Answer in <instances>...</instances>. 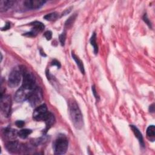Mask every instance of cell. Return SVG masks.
Masks as SVG:
<instances>
[{
  "label": "cell",
  "instance_id": "obj_1",
  "mask_svg": "<svg viewBox=\"0 0 155 155\" xmlns=\"http://www.w3.org/2000/svg\"><path fill=\"white\" fill-rule=\"evenodd\" d=\"M69 113L70 119L74 127L77 129H81L84 125L83 117L79 107L75 101L70 102Z\"/></svg>",
  "mask_w": 155,
  "mask_h": 155
},
{
  "label": "cell",
  "instance_id": "obj_2",
  "mask_svg": "<svg viewBox=\"0 0 155 155\" xmlns=\"http://www.w3.org/2000/svg\"><path fill=\"white\" fill-rule=\"evenodd\" d=\"M68 147V141L64 136H59L53 144L54 153L55 154H64L66 153Z\"/></svg>",
  "mask_w": 155,
  "mask_h": 155
},
{
  "label": "cell",
  "instance_id": "obj_3",
  "mask_svg": "<svg viewBox=\"0 0 155 155\" xmlns=\"http://www.w3.org/2000/svg\"><path fill=\"white\" fill-rule=\"evenodd\" d=\"M42 97V90L41 88L36 87L27 93V99L32 107H36L41 102Z\"/></svg>",
  "mask_w": 155,
  "mask_h": 155
},
{
  "label": "cell",
  "instance_id": "obj_4",
  "mask_svg": "<svg viewBox=\"0 0 155 155\" xmlns=\"http://www.w3.org/2000/svg\"><path fill=\"white\" fill-rule=\"evenodd\" d=\"M23 80L22 87L25 90H32L36 88V80L33 74L26 70H22Z\"/></svg>",
  "mask_w": 155,
  "mask_h": 155
},
{
  "label": "cell",
  "instance_id": "obj_5",
  "mask_svg": "<svg viewBox=\"0 0 155 155\" xmlns=\"http://www.w3.org/2000/svg\"><path fill=\"white\" fill-rule=\"evenodd\" d=\"M1 111L2 114L5 117H9L11 113V107L12 102L10 96L7 94H1Z\"/></svg>",
  "mask_w": 155,
  "mask_h": 155
},
{
  "label": "cell",
  "instance_id": "obj_6",
  "mask_svg": "<svg viewBox=\"0 0 155 155\" xmlns=\"http://www.w3.org/2000/svg\"><path fill=\"white\" fill-rule=\"evenodd\" d=\"M49 111L47 110V107L45 104H42L37 107L33 111V118L36 121H44L47 116Z\"/></svg>",
  "mask_w": 155,
  "mask_h": 155
},
{
  "label": "cell",
  "instance_id": "obj_7",
  "mask_svg": "<svg viewBox=\"0 0 155 155\" xmlns=\"http://www.w3.org/2000/svg\"><path fill=\"white\" fill-rule=\"evenodd\" d=\"M21 80V73L17 69L13 70L8 79V84L11 88H15L18 87Z\"/></svg>",
  "mask_w": 155,
  "mask_h": 155
},
{
  "label": "cell",
  "instance_id": "obj_8",
  "mask_svg": "<svg viewBox=\"0 0 155 155\" xmlns=\"http://www.w3.org/2000/svg\"><path fill=\"white\" fill-rule=\"evenodd\" d=\"M31 25L33 26L31 30L28 33H25L24 35L28 37H34L39 32H41L44 30L45 26L44 25L39 21H34L31 23Z\"/></svg>",
  "mask_w": 155,
  "mask_h": 155
},
{
  "label": "cell",
  "instance_id": "obj_9",
  "mask_svg": "<svg viewBox=\"0 0 155 155\" xmlns=\"http://www.w3.org/2000/svg\"><path fill=\"white\" fill-rule=\"evenodd\" d=\"M5 148L10 153H17L22 151V145L16 140H10L5 145Z\"/></svg>",
  "mask_w": 155,
  "mask_h": 155
},
{
  "label": "cell",
  "instance_id": "obj_10",
  "mask_svg": "<svg viewBox=\"0 0 155 155\" xmlns=\"http://www.w3.org/2000/svg\"><path fill=\"white\" fill-rule=\"evenodd\" d=\"M46 2L44 0H26L24 2V5L29 9H38L42 7Z\"/></svg>",
  "mask_w": 155,
  "mask_h": 155
},
{
  "label": "cell",
  "instance_id": "obj_11",
  "mask_svg": "<svg viewBox=\"0 0 155 155\" xmlns=\"http://www.w3.org/2000/svg\"><path fill=\"white\" fill-rule=\"evenodd\" d=\"M27 93L25 92V89L22 87L18 89L15 94V100L17 102H22L27 99Z\"/></svg>",
  "mask_w": 155,
  "mask_h": 155
},
{
  "label": "cell",
  "instance_id": "obj_12",
  "mask_svg": "<svg viewBox=\"0 0 155 155\" xmlns=\"http://www.w3.org/2000/svg\"><path fill=\"white\" fill-rule=\"evenodd\" d=\"M3 135L5 138L9 140V141L13 140L16 136H18V132L13 129L6 128L4 129V131H3Z\"/></svg>",
  "mask_w": 155,
  "mask_h": 155
},
{
  "label": "cell",
  "instance_id": "obj_13",
  "mask_svg": "<svg viewBox=\"0 0 155 155\" xmlns=\"http://www.w3.org/2000/svg\"><path fill=\"white\" fill-rule=\"evenodd\" d=\"M14 4V1L12 0H1L0 1V11L1 12H5L10 8Z\"/></svg>",
  "mask_w": 155,
  "mask_h": 155
},
{
  "label": "cell",
  "instance_id": "obj_14",
  "mask_svg": "<svg viewBox=\"0 0 155 155\" xmlns=\"http://www.w3.org/2000/svg\"><path fill=\"white\" fill-rule=\"evenodd\" d=\"M130 128H131L132 131H133L135 136L137 137V139L139 140V143L140 144V145L143 147L144 145H145V143H144V141H143V136H142V133H140V131H139V130L134 125H130Z\"/></svg>",
  "mask_w": 155,
  "mask_h": 155
},
{
  "label": "cell",
  "instance_id": "obj_15",
  "mask_svg": "<svg viewBox=\"0 0 155 155\" xmlns=\"http://www.w3.org/2000/svg\"><path fill=\"white\" fill-rule=\"evenodd\" d=\"M45 122V125H46V127H45V131H47V130H48L54 124V121H55V119H54V115L49 112L47 116L46 117L45 119L44 120Z\"/></svg>",
  "mask_w": 155,
  "mask_h": 155
},
{
  "label": "cell",
  "instance_id": "obj_16",
  "mask_svg": "<svg viewBox=\"0 0 155 155\" xmlns=\"http://www.w3.org/2000/svg\"><path fill=\"white\" fill-rule=\"evenodd\" d=\"M147 136L148 139L153 142L155 139V127L152 125H150L147 129Z\"/></svg>",
  "mask_w": 155,
  "mask_h": 155
},
{
  "label": "cell",
  "instance_id": "obj_17",
  "mask_svg": "<svg viewBox=\"0 0 155 155\" xmlns=\"http://www.w3.org/2000/svg\"><path fill=\"white\" fill-rule=\"evenodd\" d=\"M71 56H72L73 59L74 60V61L76 62V63L77 65L78 66V67H79L80 71H81V73H83V74H84V73H85V70H84V64H83L82 61L79 58L78 56H76L74 53H73V52H72V53H71Z\"/></svg>",
  "mask_w": 155,
  "mask_h": 155
},
{
  "label": "cell",
  "instance_id": "obj_18",
  "mask_svg": "<svg viewBox=\"0 0 155 155\" xmlns=\"http://www.w3.org/2000/svg\"><path fill=\"white\" fill-rule=\"evenodd\" d=\"M90 44L93 47V49H94V53L95 54H97L98 52V46L97 44V42H96V35L95 32H94L90 38Z\"/></svg>",
  "mask_w": 155,
  "mask_h": 155
},
{
  "label": "cell",
  "instance_id": "obj_19",
  "mask_svg": "<svg viewBox=\"0 0 155 155\" xmlns=\"http://www.w3.org/2000/svg\"><path fill=\"white\" fill-rule=\"evenodd\" d=\"M31 132L32 131L30 129H22L18 132V136L21 139H26Z\"/></svg>",
  "mask_w": 155,
  "mask_h": 155
},
{
  "label": "cell",
  "instance_id": "obj_20",
  "mask_svg": "<svg viewBox=\"0 0 155 155\" xmlns=\"http://www.w3.org/2000/svg\"><path fill=\"white\" fill-rule=\"evenodd\" d=\"M59 18V14L57 12H53L47 14L44 16V18L47 21H53L56 20Z\"/></svg>",
  "mask_w": 155,
  "mask_h": 155
},
{
  "label": "cell",
  "instance_id": "obj_21",
  "mask_svg": "<svg viewBox=\"0 0 155 155\" xmlns=\"http://www.w3.org/2000/svg\"><path fill=\"white\" fill-rule=\"evenodd\" d=\"M76 18V14H74L72 16H71L66 21V22L65 23V28H70L73 25V23H74V22L75 21Z\"/></svg>",
  "mask_w": 155,
  "mask_h": 155
},
{
  "label": "cell",
  "instance_id": "obj_22",
  "mask_svg": "<svg viewBox=\"0 0 155 155\" xmlns=\"http://www.w3.org/2000/svg\"><path fill=\"white\" fill-rule=\"evenodd\" d=\"M66 39V33L64 31L59 35V41L62 45H64Z\"/></svg>",
  "mask_w": 155,
  "mask_h": 155
},
{
  "label": "cell",
  "instance_id": "obj_23",
  "mask_svg": "<svg viewBox=\"0 0 155 155\" xmlns=\"http://www.w3.org/2000/svg\"><path fill=\"white\" fill-rule=\"evenodd\" d=\"M44 35L45 38L47 39V40H48V41L50 40V39H51V38H52V33H51V31H50V30L46 31L44 33Z\"/></svg>",
  "mask_w": 155,
  "mask_h": 155
},
{
  "label": "cell",
  "instance_id": "obj_24",
  "mask_svg": "<svg viewBox=\"0 0 155 155\" xmlns=\"http://www.w3.org/2000/svg\"><path fill=\"white\" fill-rule=\"evenodd\" d=\"M91 90H92V92H93V94L94 97H95L96 99L99 100V96L97 95V91H96V88H95L94 85H93V86L91 87Z\"/></svg>",
  "mask_w": 155,
  "mask_h": 155
},
{
  "label": "cell",
  "instance_id": "obj_25",
  "mask_svg": "<svg viewBox=\"0 0 155 155\" xmlns=\"http://www.w3.org/2000/svg\"><path fill=\"white\" fill-rule=\"evenodd\" d=\"M16 125L18 127H19V128H21L24 125H25V122L23 121V120H17L15 123Z\"/></svg>",
  "mask_w": 155,
  "mask_h": 155
},
{
  "label": "cell",
  "instance_id": "obj_26",
  "mask_svg": "<svg viewBox=\"0 0 155 155\" xmlns=\"http://www.w3.org/2000/svg\"><path fill=\"white\" fill-rule=\"evenodd\" d=\"M143 21L147 24V25H148V26L151 27V22H150V21H149V19H148V17H147V15L146 14L144 15V16H143Z\"/></svg>",
  "mask_w": 155,
  "mask_h": 155
},
{
  "label": "cell",
  "instance_id": "obj_27",
  "mask_svg": "<svg viewBox=\"0 0 155 155\" xmlns=\"http://www.w3.org/2000/svg\"><path fill=\"white\" fill-rule=\"evenodd\" d=\"M51 65H56V66H57L58 68H60V67H61V64L59 63V61H58L56 60V59H54V60L51 62Z\"/></svg>",
  "mask_w": 155,
  "mask_h": 155
},
{
  "label": "cell",
  "instance_id": "obj_28",
  "mask_svg": "<svg viewBox=\"0 0 155 155\" xmlns=\"http://www.w3.org/2000/svg\"><path fill=\"white\" fill-rule=\"evenodd\" d=\"M10 28V22H7V23L5 24V26L1 28V30H2V31H3V30H8Z\"/></svg>",
  "mask_w": 155,
  "mask_h": 155
},
{
  "label": "cell",
  "instance_id": "obj_29",
  "mask_svg": "<svg viewBox=\"0 0 155 155\" xmlns=\"http://www.w3.org/2000/svg\"><path fill=\"white\" fill-rule=\"evenodd\" d=\"M71 8H68V9H67L64 13H62V15L61 16H64V15H67V13H68L70 11H71Z\"/></svg>",
  "mask_w": 155,
  "mask_h": 155
}]
</instances>
